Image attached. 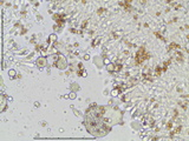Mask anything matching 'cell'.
I'll list each match as a JSON object with an SVG mask.
<instances>
[{
    "mask_svg": "<svg viewBox=\"0 0 189 141\" xmlns=\"http://www.w3.org/2000/svg\"><path fill=\"white\" fill-rule=\"evenodd\" d=\"M122 6H124L125 8H129V5H130V1H125V2H121Z\"/></svg>",
    "mask_w": 189,
    "mask_h": 141,
    "instance_id": "7a4b0ae2",
    "label": "cell"
},
{
    "mask_svg": "<svg viewBox=\"0 0 189 141\" xmlns=\"http://www.w3.org/2000/svg\"><path fill=\"white\" fill-rule=\"evenodd\" d=\"M150 58V54H148L145 51H144V48L142 47L140 48V51L137 52V55H136V61H137V64H141L143 62L144 60H147V59Z\"/></svg>",
    "mask_w": 189,
    "mask_h": 141,
    "instance_id": "6da1fadb",
    "label": "cell"
}]
</instances>
